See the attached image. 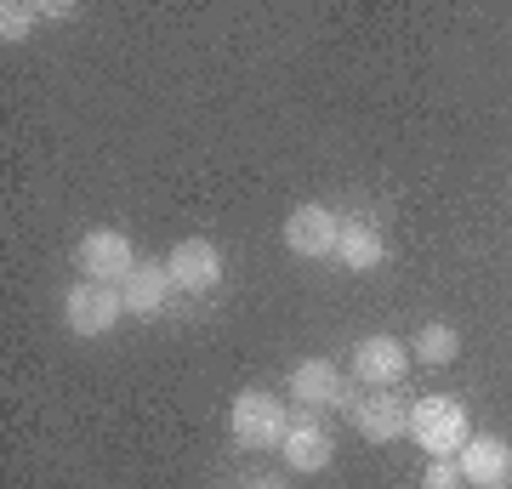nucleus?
Here are the masks:
<instances>
[{"label": "nucleus", "mask_w": 512, "mask_h": 489, "mask_svg": "<svg viewBox=\"0 0 512 489\" xmlns=\"http://www.w3.org/2000/svg\"><path fill=\"white\" fill-rule=\"evenodd\" d=\"M279 450H285V467H291V472L313 478V472H325V467H330V455H336V444H330V438L319 433L313 421H296L291 433H285V444H279Z\"/></svg>", "instance_id": "12"}, {"label": "nucleus", "mask_w": 512, "mask_h": 489, "mask_svg": "<svg viewBox=\"0 0 512 489\" xmlns=\"http://www.w3.org/2000/svg\"><path fill=\"white\" fill-rule=\"evenodd\" d=\"M467 478H461V461L456 455H439V461H427V472H421V489H461Z\"/></svg>", "instance_id": "15"}, {"label": "nucleus", "mask_w": 512, "mask_h": 489, "mask_svg": "<svg viewBox=\"0 0 512 489\" xmlns=\"http://www.w3.org/2000/svg\"><path fill=\"white\" fill-rule=\"evenodd\" d=\"M404 370H410V347L399 336H365V342H353V381L370 387V393H387V387H399Z\"/></svg>", "instance_id": "5"}, {"label": "nucleus", "mask_w": 512, "mask_h": 489, "mask_svg": "<svg viewBox=\"0 0 512 489\" xmlns=\"http://www.w3.org/2000/svg\"><path fill=\"white\" fill-rule=\"evenodd\" d=\"M348 421L370 444H393V438H410V410L399 399H387V393H359L348 399Z\"/></svg>", "instance_id": "10"}, {"label": "nucleus", "mask_w": 512, "mask_h": 489, "mask_svg": "<svg viewBox=\"0 0 512 489\" xmlns=\"http://www.w3.org/2000/svg\"><path fill=\"white\" fill-rule=\"evenodd\" d=\"M120 319H126V296H120V285L80 279V285H69V296H63V325H69L74 336H109Z\"/></svg>", "instance_id": "3"}, {"label": "nucleus", "mask_w": 512, "mask_h": 489, "mask_svg": "<svg viewBox=\"0 0 512 489\" xmlns=\"http://www.w3.org/2000/svg\"><path fill=\"white\" fill-rule=\"evenodd\" d=\"M35 18H40L35 6H23V0L12 6V0H6V6H0V35L6 40H29V23Z\"/></svg>", "instance_id": "16"}, {"label": "nucleus", "mask_w": 512, "mask_h": 489, "mask_svg": "<svg viewBox=\"0 0 512 489\" xmlns=\"http://www.w3.org/2000/svg\"><path fill=\"white\" fill-rule=\"evenodd\" d=\"M165 273H171V290L205 296V290L222 285V251L211 239H177L171 256H165Z\"/></svg>", "instance_id": "6"}, {"label": "nucleus", "mask_w": 512, "mask_h": 489, "mask_svg": "<svg viewBox=\"0 0 512 489\" xmlns=\"http://www.w3.org/2000/svg\"><path fill=\"white\" fill-rule=\"evenodd\" d=\"M336 256H342V268L353 273H370L387 262V239L370 228V222H342V239H336Z\"/></svg>", "instance_id": "13"}, {"label": "nucleus", "mask_w": 512, "mask_h": 489, "mask_svg": "<svg viewBox=\"0 0 512 489\" xmlns=\"http://www.w3.org/2000/svg\"><path fill=\"white\" fill-rule=\"evenodd\" d=\"M245 489H291V484H285V478H274V472H268V478H251V484H245Z\"/></svg>", "instance_id": "18"}, {"label": "nucleus", "mask_w": 512, "mask_h": 489, "mask_svg": "<svg viewBox=\"0 0 512 489\" xmlns=\"http://www.w3.org/2000/svg\"><path fill=\"white\" fill-rule=\"evenodd\" d=\"M228 427H234V444H245V450H279L285 433H291L285 404H279L274 393H262V387L239 393L234 410H228Z\"/></svg>", "instance_id": "2"}, {"label": "nucleus", "mask_w": 512, "mask_h": 489, "mask_svg": "<svg viewBox=\"0 0 512 489\" xmlns=\"http://www.w3.org/2000/svg\"><path fill=\"white\" fill-rule=\"evenodd\" d=\"M291 399L302 404V410H348V381H342V370L330 359H302L291 370Z\"/></svg>", "instance_id": "8"}, {"label": "nucleus", "mask_w": 512, "mask_h": 489, "mask_svg": "<svg viewBox=\"0 0 512 489\" xmlns=\"http://www.w3.org/2000/svg\"><path fill=\"white\" fill-rule=\"evenodd\" d=\"M410 438L427 450V461L461 455V444L473 438V427H467V404L450 399V393H427L421 404H410Z\"/></svg>", "instance_id": "1"}, {"label": "nucleus", "mask_w": 512, "mask_h": 489, "mask_svg": "<svg viewBox=\"0 0 512 489\" xmlns=\"http://www.w3.org/2000/svg\"><path fill=\"white\" fill-rule=\"evenodd\" d=\"M80 279H97V285H126L131 268H137V251H131V239L120 228H92V234L80 239Z\"/></svg>", "instance_id": "4"}, {"label": "nucleus", "mask_w": 512, "mask_h": 489, "mask_svg": "<svg viewBox=\"0 0 512 489\" xmlns=\"http://www.w3.org/2000/svg\"><path fill=\"white\" fill-rule=\"evenodd\" d=\"M336 239H342V222L330 205H296L291 217H285V251L302 256V262H319V256L336 251Z\"/></svg>", "instance_id": "7"}, {"label": "nucleus", "mask_w": 512, "mask_h": 489, "mask_svg": "<svg viewBox=\"0 0 512 489\" xmlns=\"http://www.w3.org/2000/svg\"><path fill=\"white\" fill-rule=\"evenodd\" d=\"M495 489H507V484H495Z\"/></svg>", "instance_id": "19"}, {"label": "nucleus", "mask_w": 512, "mask_h": 489, "mask_svg": "<svg viewBox=\"0 0 512 489\" xmlns=\"http://www.w3.org/2000/svg\"><path fill=\"white\" fill-rule=\"evenodd\" d=\"M461 478L473 489H495V484H512V444L495 433H473L461 444Z\"/></svg>", "instance_id": "9"}, {"label": "nucleus", "mask_w": 512, "mask_h": 489, "mask_svg": "<svg viewBox=\"0 0 512 489\" xmlns=\"http://www.w3.org/2000/svg\"><path fill=\"white\" fill-rule=\"evenodd\" d=\"M35 12H40V18H69L74 6H69V0H40Z\"/></svg>", "instance_id": "17"}, {"label": "nucleus", "mask_w": 512, "mask_h": 489, "mask_svg": "<svg viewBox=\"0 0 512 489\" xmlns=\"http://www.w3.org/2000/svg\"><path fill=\"white\" fill-rule=\"evenodd\" d=\"M120 296H126L131 319H154V313L165 308V296H171V273H165V262H137L131 279L120 285Z\"/></svg>", "instance_id": "11"}, {"label": "nucleus", "mask_w": 512, "mask_h": 489, "mask_svg": "<svg viewBox=\"0 0 512 489\" xmlns=\"http://www.w3.org/2000/svg\"><path fill=\"white\" fill-rule=\"evenodd\" d=\"M456 353H461V330L456 325H421L416 330V342H410V359H421V364H433V370H439V364H456Z\"/></svg>", "instance_id": "14"}]
</instances>
